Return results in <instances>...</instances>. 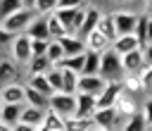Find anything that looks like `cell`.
Returning <instances> with one entry per match:
<instances>
[{
	"instance_id": "1",
	"label": "cell",
	"mask_w": 152,
	"mask_h": 131,
	"mask_svg": "<svg viewBox=\"0 0 152 131\" xmlns=\"http://www.w3.org/2000/svg\"><path fill=\"white\" fill-rule=\"evenodd\" d=\"M36 17H38V14H36L33 10L24 7V10L14 12L12 17L0 19V29H2V31H12V33H26V31H28V26L36 21Z\"/></svg>"
},
{
	"instance_id": "2",
	"label": "cell",
	"mask_w": 152,
	"mask_h": 131,
	"mask_svg": "<svg viewBox=\"0 0 152 131\" xmlns=\"http://www.w3.org/2000/svg\"><path fill=\"white\" fill-rule=\"evenodd\" d=\"M31 43H33V38H31L28 33H19V36L14 38V43L10 45V50L2 52V55H10L17 64H21V67L26 69V64L33 60V48H31Z\"/></svg>"
},
{
	"instance_id": "3",
	"label": "cell",
	"mask_w": 152,
	"mask_h": 131,
	"mask_svg": "<svg viewBox=\"0 0 152 131\" xmlns=\"http://www.w3.org/2000/svg\"><path fill=\"white\" fill-rule=\"evenodd\" d=\"M100 74H102L107 81H121V79L126 76V71H124V60H121V55H119L114 48H109V50L102 55V69H100Z\"/></svg>"
},
{
	"instance_id": "4",
	"label": "cell",
	"mask_w": 152,
	"mask_h": 131,
	"mask_svg": "<svg viewBox=\"0 0 152 131\" xmlns=\"http://www.w3.org/2000/svg\"><path fill=\"white\" fill-rule=\"evenodd\" d=\"M93 117H95L97 129H102V131H121V129H124V124L128 121V119H124V117L116 112V107H104V110H97Z\"/></svg>"
},
{
	"instance_id": "5",
	"label": "cell",
	"mask_w": 152,
	"mask_h": 131,
	"mask_svg": "<svg viewBox=\"0 0 152 131\" xmlns=\"http://www.w3.org/2000/svg\"><path fill=\"white\" fill-rule=\"evenodd\" d=\"M112 14H114V24H116L119 36H133V33H135V26H138L140 14H135V12H131V10H116V12H112Z\"/></svg>"
},
{
	"instance_id": "6",
	"label": "cell",
	"mask_w": 152,
	"mask_h": 131,
	"mask_svg": "<svg viewBox=\"0 0 152 131\" xmlns=\"http://www.w3.org/2000/svg\"><path fill=\"white\" fill-rule=\"evenodd\" d=\"M50 110H55L57 114H62L64 119L76 117V95L69 93H55L50 98Z\"/></svg>"
},
{
	"instance_id": "7",
	"label": "cell",
	"mask_w": 152,
	"mask_h": 131,
	"mask_svg": "<svg viewBox=\"0 0 152 131\" xmlns=\"http://www.w3.org/2000/svg\"><path fill=\"white\" fill-rule=\"evenodd\" d=\"M2 105H26V83H7L0 88Z\"/></svg>"
},
{
	"instance_id": "8",
	"label": "cell",
	"mask_w": 152,
	"mask_h": 131,
	"mask_svg": "<svg viewBox=\"0 0 152 131\" xmlns=\"http://www.w3.org/2000/svg\"><path fill=\"white\" fill-rule=\"evenodd\" d=\"M107 83H109V81H107L102 74H95V76H86V74H81L78 93H88V95L100 98V95H102V91L107 88Z\"/></svg>"
},
{
	"instance_id": "9",
	"label": "cell",
	"mask_w": 152,
	"mask_h": 131,
	"mask_svg": "<svg viewBox=\"0 0 152 131\" xmlns=\"http://www.w3.org/2000/svg\"><path fill=\"white\" fill-rule=\"evenodd\" d=\"M116 112L124 117V119H131V117H135L138 112H142V102H138V98L135 95H131V93H121L119 95V100H116Z\"/></svg>"
},
{
	"instance_id": "10",
	"label": "cell",
	"mask_w": 152,
	"mask_h": 131,
	"mask_svg": "<svg viewBox=\"0 0 152 131\" xmlns=\"http://www.w3.org/2000/svg\"><path fill=\"white\" fill-rule=\"evenodd\" d=\"M21 64H17L10 55H2V64H0V79H2V86L7 83H21L19 76H21Z\"/></svg>"
},
{
	"instance_id": "11",
	"label": "cell",
	"mask_w": 152,
	"mask_h": 131,
	"mask_svg": "<svg viewBox=\"0 0 152 131\" xmlns=\"http://www.w3.org/2000/svg\"><path fill=\"white\" fill-rule=\"evenodd\" d=\"M121 93H124V83H121V81H109V83H107V88L102 91V95L97 98V110L114 107Z\"/></svg>"
},
{
	"instance_id": "12",
	"label": "cell",
	"mask_w": 152,
	"mask_h": 131,
	"mask_svg": "<svg viewBox=\"0 0 152 131\" xmlns=\"http://www.w3.org/2000/svg\"><path fill=\"white\" fill-rule=\"evenodd\" d=\"M86 48H88V52H97V55H104L109 48H112V40L100 31V29H95L93 33H88L86 38Z\"/></svg>"
},
{
	"instance_id": "13",
	"label": "cell",
	"mask_w": 152,
	"mask_h": 131,
	"mask_svg": "<svg viewBox=\"0 0 152 131\" xmlns=\"http://www.w3.org/2000/svg\"><path fill=\"white\" fill-rule=\"evenodd\" d=\"M102 14H104V12H102L100 7H95V5H93V7H86V19H83V26H81L78 36H81V38H86L88 33H93V31L100 26Z\"/></svg>"
},
{
	"instance_id": "14",
	"label": "cell",
	"mask_w": 152,
	"mask_h": 131,
	"mask_svg": "<svg viewBox=\"0 0 152 131\" xmlns=\"http://www.w3.org/2000/svg\"><path fill=\"white\" fill-rule=\"evenodd\" d=\"M121 60H124V71H126V74H140V71L147 67L145 52H142V50H133V52L124 55Z\"/></svg>"
},
{
	"instance_id": "15",
	"label": "cell",
	"mask_w": 152,
	"mask_h": 131,
	"mask_svg": "<svg viewBox=\"0 0 152 131\" xmlns=\"http://www.w3.org/2000/svg\"><path fill=\"white\" fill-rule=\"evenodd\" d=\"M97 112V98L88 93H76V117H93Z\"/></svg>"
},
{
	"instance_id": "16",
	"label": "cell",
	"mask_w": 152,
	"mask_h": 131,
	"mask_svg": "<svg viewBox=\"0 0 152 131\" xmlns=\"http://www.w3.org/2000/svg\"><path fill=\"white\" fill-rule=\"evenodd\" d=\"M59 43L64 45V52H66V57H74V55H83V52H88V48H86V40H83L81 36H76V33H69V36L59 38Z\"/></svg>"
},
{
	"instance_id": "17",
	"label": "cell",
	"mask_w": 152,
	"mask_h": 131,
	"mask_svg": "<svg viewBox=\"0 0 152 131\" xmlns=\"http://www.w3.org/2000/svg\"><path fill=\"white\" fill-rule=\"evenodd\" d=\"M24 110H26V105H2V110H0V124L17 126L21 121Z\"/></svg>"
},
{
	"instance_id": "18",
	"label": "cell",
	"mask_w": 152,
	"mask_h": 131,
	"mask_svg": "<svg viewBox=\"0 0 152 131\" xmlns=\"http://www.w3.org/2000/svg\"><path fill=\"white\" fill-rule=\"evenodd\" d=\"M45 114H48V110L26 105V110H24V114H21V121H24V124H31V126H36V129H43V124H45Z\"/></svg>"
},
{
	"instance_id": "19",
	"label": "cell",
	"mask_w": 152,
	"mask_h": 131,
	"mask_svg": "<svg viewBox=\"0 0 152 131\" xmlns=\"http://www.w3.org/2000/svg\"><path fill=\"white\" fill-rule=\"evenodd\" d=\"M26 83H28L31 88H36L38 93L48 95V98H52V95H55V88H52V83H50L48 74H36V76H26Z\"/></svg>"
},
{
	"instance_id": "20",
	"label": "cell",
	"mask_w": 152,
	"mask_h": 131,
	"mask_svg": "<svg viewBox=\"0 0 152 131\" xmlns=\"http://www.w3.org/2000/svg\"><path fill=\"white\" fill-rule=\"evenodd\" d=\"M31 38H38V40H52L50 38V26H48V17H36V21L28 26L26 31Z\"/></svg>"
},
{
	"instance_id": "21",
	"label": "cell",
	"mask_w": 152,
	"mask_h": 131,
	"mask_svg": "<svg viewBox=\"0 0 152 131\" xmlns=\"http://www.w3.org/2000/svg\"><path fill=\"white\" fill-rule=\"evenodd\" d=\"M112 48H114L121 57H124V55H128V52H133V50H142L135 36H119V38L112 43Z\"/></svg>"
},
{
	"instance_id": "22",
	"label": "cell",
	"mask_w": 152,
	"mask_h": 131,
	"mask_svg": "<svg viewBox=\"0 0 152 131\" xmlns=\"http://www.w3.org/2000/svg\"><path fill=\"white\" fill-rule=\"evenodd\" d=\"M55 64L50 62V57L48 55H43V57H33L28 64H26V76H36V74H48L50 69H52Z\"/></svg>"
},
{
	"instance_id": "23",
	"label": "cell",
	"mask_w": 152,
	"mask_h": 131,
	"mask_svg": "<svg viewBox=\"0 0 152 131\" xmlns=\"http://www.w3.org/2000/svg\"><path fill=\"white\" fill-rule=\"evenodd\" d=\"M121 83H124V91L126 93H131V95H142V93H147L145 91V83H142V79H140V74H126L124 79H121Z\"/></svg>"
},
{
	"instance_id": "24",
	"label": "cell",
	"mask_w": 152,
	"mask_h": 131,
	"mask_svg": "<svg viewBox=\"0 0 152 131\" xmlns=\"http://www.w3.org/2000/svg\"><path fill=\"white\" fill-rule=\"evenodd\" d=\"M95 117H69L66 119V131H95Z\"/></svg>"
},
{
	"instance_id": "25",
	"label": "cell",
	"mask_w": 152,
	"mask_h": 131,
	"mask_svg": "<svg viewBox=\"0 0 152 131\" xmlns=\"http://www.w3.org/2000/svg\"><path fill=\"white\" fill-rule=\"evenodd\" d=\"M97 29H100V31H102V33H104V36H107L112 43L119 38V31H116L114 14H112V12H104V14H102V19H100V26H97Z\"/></svg>"
},
{
	"instance_id": "26",
	"label": "cell",
	"mask_w": 152,
	"mask_h": 131,
	"mask_svg": "<svg viewBox=\"0 0 152 131\" xmlns=\"http://www.w3.org/2000/svg\"><path fill=\"white\" fill-rule=\"evenodd\" d=\"M26 105H33V107H40V110H50V98L38 93L36 88H31L26 83Z\"/></svg>"
},
{
	"instance_id": "27",
	"label": "cell",
	"mask_w": 152,
	"mask_h": 131,
	"mask_svg": "<svg viewBox=\"0 0 152 131\" xmlns=\"http://www.w3.org/2000/svg\"><path fill=\"white\" fill-rule=\"evenodd\" d=\"M48 26H50V38H55V40L69 36V29L62 24V19H59L57 14H50V17H48Z\"/></svg>"
},
{
	"instance_id": "28",
	"label": "cell",
	"mask_w": 152,
	"mask_h": 131,
	"mask_svg": "<svg viewBox=\"0 0 152 131\" xmlns=\"http://www.w3.org/2000/svg\"><path fill=\"white\" fill-rule=\"evenodd\" d=\"M100 69H102V55H97V52H86L83 74H86V76H95V74H100Z\"/></svg>"
},
{
	"instance_id": "29",
	"label": "cell",
	"mask_w": 152,
	"mask_h": 131,
	"mask_svg": "<svg viewBox=\"0 0 152 131\" xmlns=\"http://www.w3.org/2000/svg\"><path fill=\"white\" fill-rule=\"evenodd\" d=\"M48 57H50V62L52 64H62L64 60H66V52H64V45L59 43V40H50V48H48Z\"/></svg>"
},
{
	"instance_id": "30",
	"label": "cell",
	"mask_w": 152,
	"mask_h": 131,
	"mask_svg": "<svg viewBox=\"0 0 152 131\" xmlns=\"http://www.w3.org/2000/svg\"><path fill=\"white\" fill-rule=\"evenodd\" d=\"M57 10H59V0H38L36 7H33V12H36L38 17H50V14H55Z\"/></svg>"
},
{
	"instance_id": "31",
	"label": "cell",
	"mask_w": 152,
	"mask_h": 131,
	"mask_svg": "<svg viewBox=\"0 0 152 131\" xmlns=\"http://www.w3.org/2000/svg\"><path fill=\"white\" fill-rule=\"evenodd\" d=\"M147 26H150V17L142 12L140 14V19H138V26H135V38H138V43H140V48H145L147 45Z\"/></svg>"
},
{
	"instance_id": "32",
	"label": "cell",
	"mask_w": 152,
	"mask_h": 131,
	"mask_svg": "<svg viewBox=\"0 0 152 131\" xmlns=\"http://www.w3.org/2000/svg\"><path fill=\"white\" fill-rule=\"evenodd\" d=\"M55 67H64V69H71V71H76V74H83V67H86V52H83V55L66 57L62 64H55Z\"/></svg>"
},
{
	"instance_id": "33",
	"label": "cell",
	"mask_w": 152,
	"mask_h": 131,
	"mask_svg": "<svg viewBox=\"0 0 152 131\" xmlns=\"http://www.w3.org/2000/svg\"><path fill=\"white\" fill-rule=\"evenodd\" d=\"M24 7H26L24 0H0V19L12 17L14 12H19V10H24Z\"/></svg>"
},
{
	"instance_id": "34",
	"label": "cell",
	"mask_w": 152,
	"mask_h": 131,
	"mask_svg": "<svg viewBox=\"0 0 152 131\" xmlns=\"http://www.w3.org/2000/svg\"><path fill=\"white\" fill-rule=\"evenodd\" d=\"M48 79H50L55 93H62V91H64V69H62V67H52V69L48 71Z\"/></svg>"
},
{
	"instance_id": "35",
	"label": "cell",
	"mask_w": 152,
	"mask_h": 131,
	"mask_svg": "<svg viewBox=\"0 0 152 131\" xmlns=\"http://www.w3.org/2000/svg\"><path fill=\"white\" fill-rule=\"evenodd\" d=\"M121 131H147V119H145V114L138 112L135 117H131V119L124 124Z\"/></svg>"
},
{
	"instance_id": "36",
	"label": "cell",
	"mask_w": 152,
	"mask_h": 131,
	"mask_svg": "<svg viewBox=\"0 0 152 131\" xmlns=\"http://www.w3.org/2000/svg\"><path fill=\"white\" fill-rule=\"evenodd\" d=\"M31 48H33V57H43V55H48V48H50V40H38V38H33V43H31Z\"/></svg>"
},
{
	"instance_id": "37",
	"label": "cell",
	"mask_w": 152,
	"mask_h": 131,
	"mask_svg": "<svg viewBox=\"0 0 152 131\" xmlns=\"http://www.w3.org/2000/svg\"><path fill=\"white\" fill-rule=\"evenodd\" d=\"M88 0H59V10H78V7H86Z\"/></svg>"
},
{
	"instance_id": "38",
	"label": "cell",
	"mask_w": 152,
	"mask_h": 131,
	"mask_svg": "<svg viewBox=\"0 0 152 131\" xmlns=\"http://www.w3.org/2000/svg\"><path fill=\"white\" fill-rule=\"evenodd\" d=\"M140 79H142V83H145V91L152 95V67H145V69L140 71Z\"/></svg>"
},
{
	"instance_id": "39",
	"label": "cell",
	"mask_w": 152,
	"mask_h": 131,
	"mask_svg": "<svg viewBox=\"0 0 152 131\" xmlns=\"http://www.w3.org/2000/svg\"><path fill=\"white\" fill-rule=\"evenodd\" d=\"M142 114H145L147 124H152V95H147V98L142 100Z\"/></svg>"
},
{
	"instance_id": "40",
	"label": "cell",
	"mask_w": 152,
	"mask_h": 131,
	"mask_svg": "<svg viewBox=\"0 0 152 131\" xmlns=\"http://www.w3.org/2000/svg\"><path fill=\"white\" fill-rule=\"evenodd\" d=\"M142 52H145V62H147V67H152V43H147V45L142 48Z\"/></svg>"
},
{
	"instance_id": "41",
	"label": "cell",
	"mask_w": 152,
	"mask_h": 131,
	"mask_svg": "<svg viewBox=\"0 0 152 131\" xmlns=\"http://www.w3.org/2000/svg\"><path fill=\"white\" fill-rule=\"evenodd\" d=\"M14 131H40V129H36V126H31V124H24V121H19V124L14 126Z\"/></svg>"
},
{
	"instance_id": "42",
	"label": "cell",
	"mask_w": 152,
	"mask_h": 131,
	"mask_svg": "<svg viewBox=\"0 0 152 131\" xmlns=\"http://www.w3.org/2000/svg\"><path fill=\"white\" fill-rule=\"evenodd\" d=\"M145 14L152 19V0H145Z\"/></svg>"
},
{
	"instance_id": "43",
	"label": "cell",
	"mask_w": 152,
	"mask_h": 131,
	"mask_svg": "<svg viewBox=\"0 0 152 131\" xmlns=\"http://www.w3.org/2000/svg\"><path fill=\"white\" fill-rule=\"evenodd\" d=\"M147 43H152V19H150V26H147Z\"/></svg>"
},
{
	"instance_id": "44",
	"label": "cell",
	"mask_w": 152,
	"mask_h": 131,
	"mask_svg": "<svg viewBox=\"0 0 152 131\" xmlns=\"http://www.w3.org/2000/svg\"><path fill=\"white\" fill-rule=\"evenodd\" d=\"M36 2H38V0H24V5H26L28 10H33V7H36Z\"/></svg>"
},
{
	"instance_id": "45",
	"label": "cell",
	"mask_w": 152,
	"mask_h": 131,
	"mask_svg": "<svg viewBox=\"0 0 152 131\" xmlns=\"http://www.w3.org/2000/svg\"><path fill=\"white\" fill-rule=\"evenodd\" d=\"M0 131H14V126H10V124H0Z\"/></svg>"
},
{
	"instance_id": "46",
	"label": "cell",
	"mask_w": 152,
	"mask_h": 131,
	"mask_svg": "<svg viewBox=\"0 0 152 131\" xmlns=\"http://www.w3.org/2000/svg\"><path fill=\"white\" fill-rule=\"evenodd\" d=\"M114 2H124V0H114Z\"/></svg>"
},
{
	"instance_id": "47",
	"label": "cell",
	"mask_w": 152,
	"mask_h": 131,
	"mask_svg": "<svg viewBox=\"0 0 152 131\" xmlns=\"http://www.w3.org/2000/svg\"><path fill=\"white\" fill-rule=\"evenodd\" d=\"M95 131H102V129H95Z\"/></svg>"
}]
</instances>
